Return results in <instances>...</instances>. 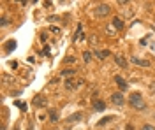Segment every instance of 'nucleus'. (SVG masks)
<instances>
[{
	"instance_id": "nucleus-5",
	"label": "nucleus",
	"mask_w": 155,
	"mask_h": 130,
	"mask_svg": "<svg viewBox=\"0 0 155 130\" xmlns=\"http://www.w3.org/2000/svg\"><path fill=\"white\" fill-rule=\"evenodd\" d=\"M115 64L118 65V67H122V69H125V67H127V60H125V56H123V55H116L115 56Z\"/></svg>"
},
{
	"instance_id": "nucleus-19",
	"label": "nucleus",
	"mask_w": 155,
	"mask_h": 130,
	"mask_svg": "<svg viewBox=\"0 0 155 130\" xmlns=\"http://www.w3.org/2000/svg\"><path fill=\"white\" fill-rule=\"evenodd\" d=\"M65 62H67V64H72V62H74V56H69V58H67Z\"/></svg>"
},
{
	"instance_id": "nucleus-13",
	"label": "nucleus",
	"mask_w": 155,
	"mask_h": 130,
	"mask_svg": "<svg viewBox=\"0 0 155 130\" xmlns=\"http://www.w3.org/2000/svg\"><path fill=\"white\" fill-rule=\"evenodd\" d=\"M79 37H81V25H78V28H76V35H74V40H79Z\"/></svg>"
},
{
	"instance_id": "nucleus-2",
	"label": "nucleus",
	"mask_w": 155,
	"mask_h": 130,
	"mask_svg": "<svg viewBox=\"0 0 155 130\" xmlns=\"http://www.w3.org/2000/svg\"><path fill=\"white\" fill-rule=\"evenodd\" d=\"M109 11H111V9H109L108 4H99V5L95 7V14H97V16H108Z\"/></svg>"
},
{
	"instance_id": "nucleus-11",
	"label": "nucleus",
	"mask_w": 155,
	"mask_h": 130,
	"mask_svg": "<svg viewBox=\"0 0 155 130\" xmlns=\"http://www.w3.org/2000/svg\"><path fill=\"white\" fill-rule=\"evenodd\" d=\"M113 25H115L116 30H122V28H123V21H122L120 18H115V20H113Z\"/></svg>"
},
{
	"instance_id": "nucleus-9",
	"label": "nucleus",
	"mask_w": 155,
	"mask_h": 130,
	"mask_svg": "<svg viewBox=\"0 0 155 130\" xmlns=\"http://www.w3.org/2000/svg\"><path fill=\"white\" fill-rule=\"evenodd\" d=\"M108 55H109V51H108V49H102V51H97V49H95V56H97V58H101V60H102V58H106Z\"/></svg>"
},
{
	"instance_id": "nucleus-18",
	"label": "nucleus",
	"mask_w": 155,
	"mask_h": 130,
	"mask_svg": "<svg viewBox=\"0 0 155 130\" xmlns=\"http://www.w3.org/2000/svg\"><path fill=\"white\" fill-rule=\"evenodd\" d=\"M90 58H92V56H90V53H85V62H86V64L90 62Z\"/></svg>"
},
{
	"instance_id": "nucleus-12",
	"label": "nucleus",
	"mask_w": 155,
	"mask_h": 130,
	"mask_svg": "<svg viewBox=\"0 0 155 130\" xmlns=\"http://www.w3.org/2000/svg\"><path fill=\"white\" fill-rule=\"evenodd\" d=\"M74 74H76V70H69V69L62 70V76H74Z\"/></svg>"
},
{
	"instance_id": "nucleus-7",
	"label": "nucleus",
	"mask_w": 155,
	"mask_h": 130,
	"mask_svg": "<svg viewBox=\"0 0 155 130\" xmlns=\"http://www.w3.org/2000/svg\"><path fill=\"white\" fill-rule=\"evenodd\" d=\"M115 81L118 83V86H120L122 90H127V86H129V84H127V81H123V79H122V76H116Z\"/></svg>"
},
{
	"instance_id": "nucleus-16",
	"label": "nucleus",
	"mask_w": 155,
	"mask_h": 130,
	"mask_svg": "<svg viewBox=\"0 0 155 130\" xmlns=\"http://www.w3.org/2000/svg\"><path fill=\"white\" fill-rule=\"evenodd\" d=\"M51 121H58V114L56 113H51Z\"/></svg>"
},
{
	"instance_id": "nucleus-1",
	"label": "nucleus",
	"mask_w": 155,
	"mask_h": 130,
	"mask_svg": "<svg viewBox=\"0 0 155 130\" xmlns=\"http://www.w3.org/2000/svg\"><path fill=\"white\" fill-rule=\"evenodd\" d=\"M129 102H130V105L136 107V109H145V102H143V98H141L139 93H130Z\"/></svg>"
},
{
	"instance_id": "nucleus-15",
	"label": "nucleus",
	"mask_w": 155,
	"mask_h": 130,
	"mask_svg": "<svg viewBox=\"0 0 155 130\" xmlns=\"http://www.w3.org/2000/svg\"><path fill=\"white\" fill-rule=\"evenodd\" d=\"M141 130H155V129H154V125H143Z\"/></svg>"
},
{
	"instance_id": "nucleus-20",
	"label": "nucleus",
	"mask_w": 155,
	"mask_h": 130,
	"mask_svg": "<svg viewBox=\"0 0 155 130\" xmlns=\"http://www.w3.org/2000/svg\"><path fill=\"white\" fill-rule=\"evenodd\" d=\"M127 130H132V125H129V127H127Z\"/></svg>"
},
{
	"instance_id": "nucleus-10",
	"label": "nucleus",
	"mask_w": 155,
	"mask_h": 130,
	"mask_svg": "<svg viewBox=\"0 0 155 130\" xmlns=\"http://www.w3.org/2000/svg\"><path fill=\"white\" fill-rule=\"evenodd\" d=\"M93 107H95V111H104V109H106V104H104L102 100H99V102L93 104Z\"/></svg>"
},
{
	"instance_id": "nucleus-3",
	"label": "nucleus",
	"mask_w": 155,
	"mask_h": 130,
	"mask_svg": "<svg viewBox=\"0 0 155 130\" xmlns=\"http://www.w3.org/2000/svg\"><path fill=\"white\" fill-rule=\"evenodd\" d=\"M32 104H34V105H37V107H44V105L48 104V98L44 97V95H35L34 100H32Z\"/></svg>"
},
{
	"instance_id": "nucleus-21",
	"label": "nucleus",
	"mask_w": 155,
	"mask_h": 130,
	"mask_svg": "<svg viewBox=\"0 0 155 130\" xmlns=\"http://www.w3.org/2000/svg\"><path fill=\"white\" fill-rule=\"evenodd\" d=\"M65 130H69V129H65Z\"/></svg>"
},
{
	"instance_id": "nucleus-14",
	"label": "nucleus",
	"mask_w": 155,
	"mask_h": 130,
	"mask_svg": "<svg viewBox=\"0 0 155 130\" xmlns=\"http://www.w3.org/2000/svg\"><path fill=\"white\" fill-rule=\"evenodd\" d=\"M109 121H111V118H109V116H108V118H102V120L99 121V127H101V125H106V123H109Z\"/></svg>"
},
{
	"instance_id": "nucleus-4",
	"label": "nucleus",
	"mask_w": 155,
	"mask_h": 130,
	"mask_svg": "<svg viewBox=\"0 0 155 130\" xmlns=\"http://www.w3.org/2000/svg\"><path fill=\"white\" fill-rule=\"evenodd\" d=\"M111 102L115 104V105H123V95L120 93V92H116L111 95Z\"/></svg>"
},
{
	"instance_id": "nucleus-6",
	"label": "nucleus",
	"mask_w": 155,
	"mask_h": 130,
	"mask_svg": "<svg viewBox=\"0 0 155 130\" xmlns=\"http://www.w3.org/2000/svg\"><path fill=\"white\" fill-rule=\"evenodd\" d=\"M81 118H83V113H74V114H71V116L67 118V121H69V123H76Z\"/></svg>"
},
{
	"instance_id": "nucleus-8",
	"label": "nucleus",
	"mask_w": 155,
	"mask_h": 130,
	"mask_svg": "<svg viewBox=\"0 0 155 130\" xmlns=\"http://www.w3.org/2000/svg\"><path fill=\"white\" fill-rule=\"evenodd\" d=\"M78 86H79V83H72L71 79H67V81H65V88H67L69 92H72V90H76Z\"/></svg>"
},
{
	"instance_id": "nucleus-17",
	"label": "nucleus",
	"mask_w": 155,
	"mask_h": 130,
	"mask_svg": "<svg viewBox=\"0 0 155 130\" xmlns=\"http://www.w3.org/2000/svg\"><path fill=\"white\" fill-rule=\"evenodd\" d=\"M132 62H134L136 65H139V64L143 65V62H139V58H136V56H132Z\"/></svg>"
}]
</instances>
